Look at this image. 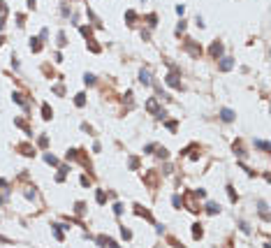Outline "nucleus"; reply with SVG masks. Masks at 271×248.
<instances>
[{
    "instance_id": "nucleus-1",
    "label": "nucleus",
    "mask_w": 271,
    "mask_h": 248,
    "mask_svg": "<svg viewBox=\"0 0 271 248\" xmlns=\"http://www.w3.org/2000/svg\"><path fill=\"white\" fill-rule=\"evenodd\" d=\"M220 118H223L225 123H229V121L234 118V114H232V109H223V111H220Z\"/></svg>"
},
{
    "instance_id": "nucleus-6",
    "label": "nucleus",
    "mask_w": 271,
    "mask_h": 248,
    "mask_svg": "<svg viewBox=\"0 0 271 248\" xmlns=\"http://www.w3.org/2000/svg\"><path fill=\"white\" fill-rule=\"evenodd\" d=\"M232 67V63H229V58H225V63H223V70H229Z\"/></svg>"
},
{
    "instance_id": "nucleus-4",
    "label": "nucleus",
    "mask_w": 271,
    "mask_h": 248,
    "mask_svg": "<svg viewBox=\"0 0 271 248\" xmlns=\"http://www.w3.org/2000/svg\"><path fill=\"white\" fill-rule=\"evenodd\" d=\"M255 146H257V149H264V151L269 149V144H266V141H255Z\"/></svg>"
},
{
    "instance_id": "nucleus-3",
    "label": "nucleus",
    "mask_w": 271,
    "mask_h": 248,
    "mask_svg": "<svg viewBox=\"0 0 271 248\" xmlns=\"http://www.w3.org/2000/svg\"><path fill=\"white\" fill-rule=\"evenodd\" d=\"M167 81H169V86H174V88H178V86H181V84H178L174 77H167Z\"/></svg>"
},
{
    "instance_id": "nucleus-5",
    "label": "nucleus",
    "mask_w": 271,
    "mask_h": 248,
    "mask_svg": "<svg viewBox=\"0 0 271 248\" xmlns=\"http://www.w3.org/2000/svg\"><path fill=\"white\" fill-rule=\"evenodd\" d=\"M139 81H141V84H148V74L141 72V74H139Z\"/></svg>"
},
{
    "instance_id": "nucleus-2",
    "label": "nucleus",
    "mask_w": 271,
    "mask_h": 248,
    "mask_svg": "<svg viewBox=\"0 0 271 248\" xmlns=\"http://www.w3.org/2000/svg\"><path fill=\"white\" fill-rule=\"evenodd\" d=\"M211 54H213V56H220V54H223V46H220V44H213V46H211Z\"/></svg>"
}]
</instances>
